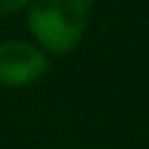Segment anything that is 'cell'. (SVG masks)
I'll return each mask as SVG.
<instances>
[{
  "instance_id": "3",
  "label": "cell",
  "mask_w": 149,
  "mask_h": 149,
  "mask_svg": "<svg viewBox=\"0 0 149 149\" xmlns=\"http://www.w3.org/2000/svg\"><path fill=\"white\" fill-rule=\"evenodd\" d=\"M29 0H0V18H10L16 13H24Z\"/></svg>"
},
{
  "instance_id": "2",
  "label": "cell",
  "mask_w": 149,
  "mask_h": 149,
  "mask_svg": "<svg viewBox=\"0 0 149 149\" xmlns=\"http://www.w3.org/2000/svg\"><path fill=\"white\" fill-rule=\"evenodd\" d=\"M52 58L34 42L24 37L0 39V86L3 89H29L50 73Z\"/></svg>"
},
{
  "instance_id": "1",
  "label": "cell",
  "mask_w": 149,
  "mask_h": 149,
  "mask_svg": "<svg viewBox=\"0 0 149 149\" xmlns=\"http://www.w3.org/2000/svg\"><path fill=\"white\" fill-rule=\"evenodd\" d=\"M24 13L29 39H34L50 58H65L84 42L94 0H29Z\"/></svg>"
}]
</instances>
